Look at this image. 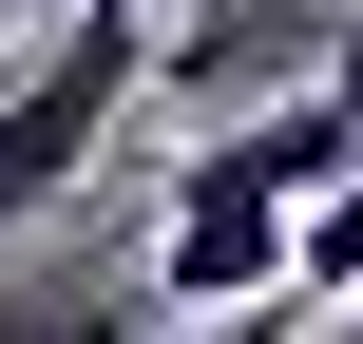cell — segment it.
Wrapping results in <instances>:
<instances>
[{
	"mask_svg": "<svg viewBox=\"0 0 363 344\" xmlns=\"http://www.w3.org/2000/svg\"><path fill=\"white\" fill-rule=\"evenodd\" d=\"M172 344H345L325 306H211V326H172Z\"/></svg>",
	"mask_w": 363,
	"mask_h": 344,
	"instance_id": "cell-6",
	"label": "cell"
},
{
	"mask_svg": "<svg viewBox=\"0 0 363 344\" xmlns=\"http://www.w3.org/2000/svg\"><path fill=\"white\" fill-rule=\"evenodd\" d=\"M287 306H325V326L363 306V192H325V211L287 230Z\"/></svg>",
	"mask_w": 363,
	"mask_h": 344,
	"instance_id": "cell-5",
	"label": "cell"
},
{
	"mask_svg": "<svg viewBox=\"0 0 363 344\" xmlns=\"http://www.w3.org/2000/svg\"><path fill=\"white\" fill-rule=\"evenodd\" d=\"M153 96V0H77V38H38L0 77V249L57 230L96 172H115V115Z\"/></svg>",
	"mask_w": 363,
	"mask_h": 344,
	"instance_id": "cell-1",
	"label": "cell"
},
{
	"mask_svg": "<svg viewBox=\"0 0 363 344\" xmlns=\"http://www.w3.org/2000/svg\"><path fill=\"white\" fill-rule=\"evenodd\" d=\"M345 344H363V306H345Z\"/></svg>",
	"mask_w": 363,
	"mask_h": 344,
	"instance_id": "cell-7",
	"label": "cell"
},
{
	"mask_svg": "<svg viewBox=\"0 0 363 344\" xmlns=\"http://www.w3.org/2000/svg\"><path fill=\"white\" fill-rule=\"evenodd\" d=\"M325 57H345V38H325L306 0H191V19H153V96H230V115H249V77L306 96Z\"/></svg>",
	"mask_w": 363,
	"mask_h": 344,
	"instance_id": "cell-3",
	"label": "cell"
},
{
	"mask_svg": "<svg viewBox=\"0 0 363 344\" xmlns=\"http://www.w3.org/2000/svg\"><path fill=\"white\" fill-rule=\"evenodd\" d=\"M287 230H306V211L249 192V172L191 134V153H172V211H153V306H172V326H211V306H287Z\"/></svg>",
	"mask_w": 363,
	"mask_h": 344,
	"instance_id": "cell-2",
	"label": "cell"
},
{
	"mask_svg": "<svg viewBox=\"0 0 363 344\" xmlns=\"http://www.w3.org/2000/svg\"><path fill=\"white\" fill-rule=\"evenodd\" d=\"M0 344H153V287H115L96 249L19 230V268H0Z\"/></svg>",
	"mask_w": 363,
	"mask_h": 344,
	"instance_id": "cell-4",
	"label": "cell"
},
{
	"mask_svg": "<svg viewBox=\"0 0 363 344\" xmlns=\"http://www.w3.org/2000/svg\"><path fill=\"white\" fill-rule=\"evenodd\" d=\"M0 19H19V0H0Z\"/></svg>",
	"mask_w": 363,
	"mask_h": 344,
	"instance_id": "cell-8",
	"label": "cell"
}]
</instances>
